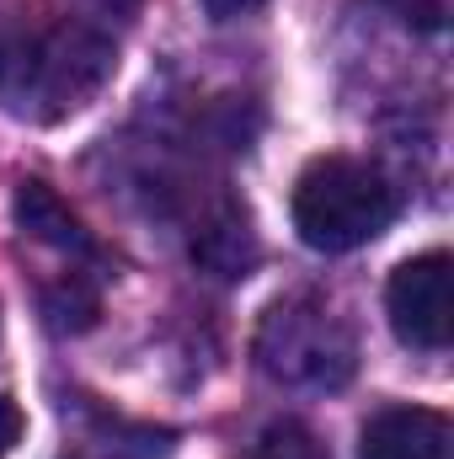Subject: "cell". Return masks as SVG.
I'll return each instance as SVG.
<instances>
[{
  "label": "cell",
  "instance_id": "6da1fadb",
  "mask_svg": "<svg viewBox=\"0 0 454 459\" xmlns=\"http://www.w3.org/2000/svg\"><path fill=\"white\" fill-rule=\"evenodd\" d=\"M118 70L108 32L86 22H27L0 32V108L27 123L86 108Z\"/></svg>",
  "mask_w": 454,
  "mask_h": 459
},
{
  "label": "cell",
  "instance_id": "7a4b0ae2",
  "mask_svg": "<svg viewBox=\"0 0 454 459\" xmlns=\"http://www.w3.org/2000/svg\"><path fill=\"white\" fill-rule=\"evenodd\" d=\"M396 209H401L396 187L374 166H363L353 155H321V160H310L300 171L294 204H289L300 240L310 251H327V256L358 251L374 235H385L390 220H396Z\"/></svg>",
  "mask_w": 454,
  "mask_h": 459
},
{
  "label": "cell",
  "instance_id": "3957f363",
  "mask_svg": "<svg viewBox=\"0 0 454 459\" xmlns=\"http://www.w3.org/2000/svg\"><path fill=\"white\" fill-rule=\"evenodd\" d=\"M257 363L267 379L289 390H342L358 368V342L332 305L300 294V299H278L262 316Z\"/></svg>",
  "mask_w": 454,
  "mask_h": 459
},
{
  "label": "cell",
  "instance_id": "277c9868",
  "mask_svg": "<svg viewBox=\"0 0 454 459\" xmlns=\"http://www.w3.org/2000/svg\"><path fill=\"white\" fill-rule=\"evenodd\" d=\"M385 310L406 347H423V352L450 347V256L423 251L401 262L385 283Z\"/></svg>",
  "mask_w": 454,
  "mask_h": 459
},
{
  "label": "cell",
  "instance_id": "5b68a950",
  "mask_svg": "<svg viewBox=\"0 0 454 459\" xmlns=\"http://www.w3.org/2000/svg\"><path fill=\"white\" fill-rule=\"evenodd\" d=\"M450 417L433 406H385L363 422L358 459H450Z\"/></svg>",
  "mask_w": 454,
  "mask_h": 459
},
{
  "label": "cell",
  "instance_id": "8992f818",
  "mask_svg": "<svg viewBox=\"0 0 454 459\" xmlns=\"http://www.w3.org/2000/svg\"><path fill=\"white\" fill-rule=\"evenodd\" d=\"M11 214H16V225L27 230L32 240H43V246H54V251H70V256H97V246H92L86 225H81V220L70 214V204H65L48 182H38V177L16 187Z\"/></svg>",
  "mask_w": 454,
  "mask_h": 459
},
{
  "label": "cell",
  "instance_id": "52a82bcc",
  "mask_svg": "<svg viewBox=\"0 0 454 459\" xmlns=\"http://www.w3.org/2000/svg\"><path fill=\"white\" fill-rule=\"evenodd\" d=\"M198 256L204 267H214L220 278H246L251 256H257V240H251V225L240 209H225L220 220H209L204 235H198Z\"/></svg>",
  "mask_w": 454,
  "mask_h": 459
},
{
  "label": "cell",
  "instance_id": "ba28073f",
  "mask_svg": "<svg viewBox=\"0 0 454 459\" xmlns=\"http://www.w3.org/2000/svg\"><path fill=\"white\" fill-rule=\"evenodd\" d=\"M97 310H102V299H97V289H92L81 273L59 278V283L43 294V316H48L54 332H86V326H97Z\"/></svg>",
  "mask_w": 454,
  "mask_h": 459
},
{
  "label": "cell",
  "instance_id": "9c48e42d",
  "mask_svg": "<svg viewBox=\"0 0 454 459\" xmlns=\"http://www.w3.org/2000/svg\"><path fill=\"white\" fill-rule=\"evenodd\" d=\"M251 459H332V449L316 438V428H305V422L284 417V422L262 428V438H257Z\"/></svg>",
  "mask_w": 454,
  "mask_h": 459
},
{
  "label": "cell",
  "instance_id": "30bf717a",
  "mask_svg": "<svg viewBox=\"0 0 454 459\" xmlns=\"http://www.w3.org/2000/svg\"><path fill=\"white\" fill-rule=\"evenodd\" d=\"M385 5H390L406 27H417V32H444L454 0H385Z\"/></svg>",
  "mask_w": 454,
  "mask_h": 459
},
{
  "label": "cell",
  "instance_id": "8fae6325",
  "mask_svg": "<svg viewBox=\"0 0 454 459\" xmlns=\"http://www.w3.org/2000/svg\"><path fill=\"white\" fill-rule=\"evenodd\" d=\"M16 438H22V411H16L11 395H0V459L16 449Z\"/></svg>",
  "mask_w": 454,
  "mask_h": 459
},
{
  "label": "cell",
  "instance_id": "7c38bea8",
  "mask_svg": "<svg viewBox=\"0 0 454 459\" xmlns=\"http://www.w3.org/2000/svg\"><path fill=\"white\" fill-rule=\"evenodd\" d=\"M257 5H267V0H204V11H209L214 22H235V16H251Z\"/></svg>",
  "mask_w": 454,
  "mask_h": 459
}]
</instances>
